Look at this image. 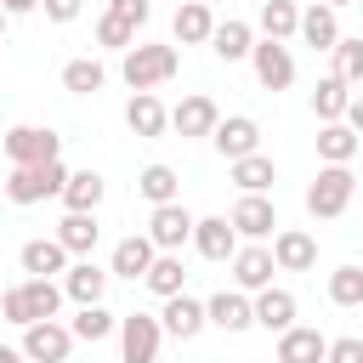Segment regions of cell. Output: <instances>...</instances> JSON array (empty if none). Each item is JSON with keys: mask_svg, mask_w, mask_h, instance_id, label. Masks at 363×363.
Listing matches in <instances>:
<instances>
[{"mask_svg": "<svg viewBox=\"0 0 363 363\" xmlns=\"http://www.w3.org/2000/svg\"><path fill=\"white\" fill-rule=\"evenodd\" d=\"M159 346H164V318H153V312L119 318V352H125V363H153Z\"/></svg>", "mask_w": 363, "mask_h": 363, "instance_id": "5b68a950", "label": "cell"}, {"mask_svg": "<svg viewBox=\"0 0 363 363\" xmlns=\"http://www.w3.org/2000/svg\"><path fill=\"white\" fill-rule=\"evenodd\" d=\"M96 45H108V51H130V45H136V23H125L119 11H102V17H96Z\"/></svg>", "mask_w": 363, "mask_h": 363, "instance_id": "74e56055", "label": "cell"}, {"mask_svg": "<svg viewBox=\"0 0 363 363\" xmlns=\"http://www.w3.org/2000/svg\"><path fill=\"white\" fill-rule=\"evenodd\" d=\"M40 6H45V17H51V23H74V17L85 11V0H40Z\"/></svg>", "mask_w": 363, "mask_h": 363, "instance_id": "b9f144b4", "label": "cell"}, {"mask_svg": "<svg viewBox=\"0 0 363 363\" xmlns=\"http://www.w3.org/2000/svg\"><path fill=\"white\" fill-rule=\"evenodd\" d=\"M352 193H357L352 164H323V170L312 176V187H306V210H312L318 221H335V216H346Z\"/></svg>", "mask_w": 363, "mask_h": 363, "instance_id": "277c9868", "label": "cell"}, {"mask_svg": "<svg viewBox=\"0 0 363 363\" xmlns=\"http://www.w3.org/2000/svg\"><path fill=\"white\" fill-rule=\"evenodd\" d=\"M210 142H216V153L233 164V159H244V153H255V147H261V125H255L250 113H227V119H216Z\"/></svg>", "mask_w": 363, "mask_h": 363, "instance_id": "9c48e42d", "label": "cell"}, {"mask_svg": "<svg viewBox=\"0 0 363 363\" xmlns=\"http://www.w3.org/2000/svg\"><path fill=\"white\" fill-rule=\"evenodd\" d=\"M108 278H113V272H102L91 255H79V261H68V272H62V295H68L74 306L102 301V295H108Z\"/></svg>", "mask_w": 363, "mask_h": 363, "instance_id": "e0dca14e", "label": "cell"}, {"mask_svg": "<svg viewBox=\"0 0 363 363\" xmlns=\"http://www.w3.org/2000/svg\"><path fill=\"white\" fill-rule=\"evenodd\" d=\"M318 357H329V340H323L318 329L289 323V329L278 335V363H318Z\"/></svg>", "mask_w": 363, "mask_h": 363, "instance_id": "4316f807", "label": "cell"}, {"mask_svg": "<svg viewBox=\"0 0 363 363\" xmlns=\"http://www.w3.org/2000/svg\"><path fill=\"white\" fill-rule=\"evenodd\" d=\"M108 85V68L96 62V57H74V62H62V91H74V96H96Z\"/></svg>", "mask_w": 363, "mask_h": 363, "instance_id": "f1b7e54d", "label": "cell"}, {"mask_svg": "<svg viewBox=\"0 0 363 363\" xmlns=\"http://www.w3.org/2000/svg\"><path fill=\"white\" fill-rule=\"evenodd\" d=\"M204 312H210V323L227 329V335H244V329L255 323V301H250V289H216V295L204 301Z\"/></svg>", "mask_w": 363, "mask_h": 363, "instance_id": "4fadbf2b", "label": "cell"}, {"mask_svg": "<svg viewBox=\"0 0 363 363\" xmlns=\"http://www.w3.org/2000/svg\"><path fill=\"white\" fill-rule=\"evenodd\" d=\"M250 68H255V79H261V91H289L295 85V57H289V45L284 40H255V51H250Z\"/></svg>", "mask_w": 363, "mask_h": 363, "instance_id": "52a82bcc", "label": "cell"}, {"mask_svg": "<svg viewBox=\"0 0 363 363\" xmlns=\"http://www.w3.org/2000/svg\"><path fill=\"white\" fill-rule=\"evenodd\" d=\"M57 238L68 244V255H91V250H96V238H102L96 210H68V216L57 221Z\"/></svg>", "mask_w": 363, "mask_h": 363, "instance_id": "83f0119b", "label": "cell"}, {"mask_svg": "<svg viewBox=\"0 0 363 363\" xmlns=\"http://www.w3.org/2000/svg\"><path fill=\"white\" fill-rule=\"evenodd\" d=\"M125 125H130V136H164V125H170V108H164L153 91H136V96L125 102Z\"/></svg>", "mask_w": 363, "mask_h": 363, "instance_id": "7402d4cb", "label": "cell"}, {"mask_svg": "<svg viewBox=\"0 0 363 363\" xmlns=\"http://www.w3.org/2000/svg\"><path fill=\"white\" fill-rule=\"evenodd\" d=\"M193 250H199L204 261H233V250H238L233 216H204V221H193Z\"/></svg>", "mask_w": 363, "mask_h": 363, "instance_id": "5bb4252c", "label": "cell"}, {"mask_svg": "<svg viewBox=\"0 0 363 363\" xmlns=\"http://www.w3.org/2000/svg\"><path fill=\"white\" fill-rule=\"evenodd\" d=\"M346 125L363 136V91H352V102H346Z\"/></svg>", "mask_w": 363, "mask_h": 363, "instance_id": "7bdbcfd3", "label": "cell"}, {"mask_svg": "<svg viewBox=\"0 0 363 363\" xmlns=\"http://www.w3.org/2000/svg\"><path fill=\"white\" fill-rule=\"evenodd\" d=\"M153 255H159V244H153L147 233H130V238H119V244H113V261H108V272L136 284V278L153 267Z\"/></svg>", "mask_w": 363, "mask_h": 363, "instance_id": "ffe728a7", "label": "cell"}, {"mask_svg": "<svg viewBox=\"0 0 363 363\" xmlns=\"http://www.w3.org/2000/svg\"><path fill=\"white\" fill-rule=\"evenodd\" d=\"M295 312H301V306H295V295H289V289H272V284H267V289H255V323H261V329L284 335V329L295 323Z\"/></svg>", "mask_w": 363, "mask_h": 363, "instance_id": "484cf974", "label": "cell"}, {"mask_svg": "<svg viewBox=\"0 0 363 363\" xmlns=\"http://www.w3.org/2000/svg\"><path fill=\"white\" fill-rule=\"evenodd\" d=\"M329 357H335V363H363V340H357V335H346V340H329Z\"/></svg>", "mask_w": 363, "mask_h": 363, "instance_id": "60d3db41", "label": "cell"}, {"mask_svg": "<svg viewBox=\"0 0 363 363\" xmlns=\"http://www.w3.org/2000/svg\"><path fill=\"white\" fill-rule=\"evenodd\" d=\"M346 102H352V79L323 74L318 91H312V113H318V119H346Z\"/></svg>", "mask_w": 363, "mask_h": 363, "instance_id": "f546056e", "label": "cell"}, {"mask_svg": "<svg viewBox=\"0 0 363 363\" xmlns=\"http://www.w3.org/2000/svg\"><path fill=\"white\" fill-rule=\"evenodd\" d=\"M182 278H187V272H182V250H159V255H153V267L142 272V284H147L159 301H164V295H176V289H182Z\"/></svg>", "mask_w": 363, "mask_h": 363, "instance_id": "d6a6232c", "label": "cell"}, {"mask_svg": "<svg viewBox=\"0 0 363 363\" xmlns=\"http://www.w3.org/2000/svg\"><path fill=\"white\" fill-rule=\"evenodd\" d=\"M329 301L335 306H363V267H335L329 272Z\"/></svg>", "mask_w": 363, "mask_h": 363, "instance_id": "f35d334b", "label": "cell"}, {"mask_svg": "<svg viewBox=\"0 0 363 363\" xmlns=\"http://www.w3.org/2000/svg\"><path fill=\"white\" fill-rule=\"evenodd\" d=\"M108 11H119L125 23H136V28H142V23L153 17V0H108Z\"/></svg>", "mask_w": 363, "mask_h": 363, "instance_id": "ab89813d", "label": "cell"}, {"mask_svg": "<svg viewBox=\"0 0 363 363\" xmlns=\"http://www.w3.org/2000/svg\"><path fill=\"white\" fill-rule=\"evenodd\" d=\"M74 329L68 323H57V318H34V323H23V357H34V363H62L68 352H74Z\"/></svg>", "mask_w": 363, "mask_h": 363, "instance_id": "8992f818", "label": "cell"}, {"mask_svg": "<svg viewBox=\"0 0 363 363\" xmlns=\"http://www.w3.org/2000/svg\"><path fill=\"white\" fill-rule=\"evenodd\" d=\"M62 312V284L57 278H40V272H28L23 284H11V289H0V318L6 323H34V318H57Z\"/></svg>", "mask_w": 363, "mask_h": 363, "instance_id": "6da1fadb", "label": "cell"}, {"mask_svg": "<svg viewBox=\"0 0 363 363\" xmlns=\"http://www.w3.org/2000/svg\"><path fill=\"white\" fill-rule=\"evenodd\" d=\"M357 153H363V136H357L346 119H323V125H318V159H323V164H352Z\"/></svg>", "mask_w": 363, "mask_h": 363, "instance_id": "d6986e66", "label": "cell"}, {"mask_svg": "<svg viewBox=\"0 0 363 363\" xmlns=\"http://www.w3.org/2000/svg\"><path fill=\"white\" fill-rule=\"evenodd\" d=\"M233 227H238V238H272V233H278L272 199H267V193H244V199L233 204Z\"/></svg>", "mask_w": 363, "mask_h": 363, "instance_id": "2e32d148", "label": "cell"}, {"mask_svg": "<svg viewBox=\"0 0 363 363\" xmlns=\"http://www.w3.org/2000/svg\"><path fill=\"white\" fill-rule=\"evenodd\" d=\"M301 40H306L312 51H335V40H340V17H335L329 0H318V6L301 11Z\"/></svg>", "mask_w": 363, "mask_h": 363, "instance_id": "cb8c5ba5", "label": "cell"}, {"mask_svg": "<svg viewBox=\"0 0 363 363\" xmlns=\"http://www.w3.org/2000/svg\"><path fill=\"white\" fill-rule=\"evenodd\" d=\"M159 318H164V335H170V340H193V335L210 323L204 301H193V295H182V289L164 295V312H159Z\"/></svg>", "mask_w": 363, "mask_h": 363, "instance_id": "ac0fdd59", "label": "cell"}, {"mask_svg": "<svg viewBox=\"0 0 363 363\" xmlns=\"http://www.w3.org/2000/svg\"><path fill=\"white\" fill-rule=\"evenodd\" d=\"M147 238H153L159 250H182V244H193V216H187V204H182V199L153 204V216H147Z\"/></svg>", "mask_w": 363, "mask_h": 363, "instance_id": "30bf717a", "label": "cell"}, {"mask_svg": "<svg viewBox=\"0 0 363 363\" xmlns=\"http://www.w3.org/2000/svg\"><path fill=\"white\" fill-rule=\"evenodd\" d=\"M233 182L244 187V193H267L272 182H278V164L255 147V153H244V159H233Z\"/></svg>", "mask_w": 363, "mask_h": 363, "instance_id": "4dcf8cb0", "label": "cell"}, {"mask_svg": "<svg viewBox=\"0 0 363 363\" xmlns=\"http://www.w3.org/2000/svg\"><path fill=\"white\" fill-rule=\"evenodd\" d=\"M102 193H108V182H102L96 170H68L62 204H68V210H96V204H102Z\"/></svg>", "mask_w": 363, "mask_h": 363, "instance_id": "836d02e7", "label": "cell"}, {"mask_svg": "<svg viewBox=\"0 0 363 363\" xmlns=\"http://www.w3.org/2000/svg\"><path fill=\"white\" fill-rule=\"evenodd\" d=\"M210 51H216L221 62H244V57L255 51V28H250L244 17H227V23H216V34H210Z\"/></svg>", "mask_w": 363, "mask_h": 363, "instance_id": "d4e9b609", "label": "cell"}, {"mask_svg": "<svg viewBox=\"0 0 363 363\" xmlns=\"http://www.w3.org/2000/svg\"><path fill=\"white\" fill-rule=\"evenodd\" d=\"M329 57H335V74H340V79L363 85V34H340Z\"/></svg>", "mask_w": 363, "mask_h": 363, "instance_id": "8d00e7d4", "label": "cell"}, {"mask_svg": "<svg viewBox=\"0 0 363 363\" xmlns=\"http://www.w3.org/2000/svg\"><path fill=\"white\" fill-rule=\"evenodd\" d=\"M176 68H182V51L176 45H130L125 62H119V74H125L130 91H153V85L176 79Z\"/></svg>", "mask_w": 363, "mask_h": 363, "instance_id": "3957f363", "label": "cell"}, {"mask_svg": "<svg viewBox=\"0 0 363 363\" xmlns=\"http://www.w3.org/2000/svg\"><path fill=\"white\" fill-rule=\"evenodd\" d=\"M0 6H6L11 17H23V11H40V0H0Z\"/></svg>", "mask_w": 363, "mask_h": 363, "instance_id": "ee69618b", "label": "cell"}, {"mask_svg": "<svg viewBox=\"0 0 363 363\" xmlns=\"http://www.w3.org/2000/svg\"><path fill=\"white\" fill-rule=\"evenodd\" d=\"M216 119H221V108H216V96H204V91H193V96H182V102L170 108L176 136H210Z\"/></svg>", "mask_w": 363, "mask_h": 363, "instance_id": "9a60e30c", "label": "cell"}, {"mask_svg": "<svg viewBox=\"0 0 363 363\" xmlns=\"http://www.w3.org/2000/svg\"><path fill=\"white\" fill-rule=\"evenodd\" d=\"M136 193H142L147 204H170V199L182 193V176H176L170 164H159V159H153V164H142V176H136Z\"/></svg>", "mask_w": 363, "mask_h": 363, "instance_id": "1f68e13d", "label": "cell"}, {"mask_svg": "<svg viewBox=\"0 0 363 363\" xmlns=\"http://www.w3.org/2000/svg\"><path fill=\"white\" fill-rule=\"evenodd\" d=\"M272 272H278V261H272V250H267L261 238H250V244H238V250H233V284H238V289H250V295H255V289H267V284H272Z\"/></svg>", "mask_w": 363, "mask_h": 363, "instance_id": "8fae6325", "label": "cell"}, {"mask_svg": "<svg viewBox=\"0 0 363 363\" xmlns=\"http://www.w3.org/2000/svg\"><path fill=\"white\" fill-rule=\"evenodd\" d=\"M272 261H278V272H312L318 267V238L301 233V227H278L272 233Z\"/></svg>", "mask_w": 363, "mask_h": 363, "instance_id": "7c38bea8", "label": "cell"}, {"mask_svg": "<svg viewBox=\"0 0 363 363\" xmlns=\"http://www.w3.org/2000/svg\"><path fill=\"white\" fill-rule=\"evenodd\" d=\"M329 6H335V11H340V6H352V0H329Z\"/></svg>", "mask_w": 363, "mask_h": 363, "instance_id": "bcb514c9", "label": "cell"}, {"mask_svg": "<svg viewBox=\"0 0 363 363\" xmlns=\"http://www.w3.org/2000/svg\"><path fill=\"white\" fill-rule=\"evenodd\" d=\"M62 187H68V164H62V153H57V159H40V164H11V176L0 182V193H6L11 204L62 199Z\"/></svg>", "mask_w": 363, "mask_h": 363, "instance_id": "7a4b0ae2", "label": "cell"}, {"mask_svg": "<svg viewBox=\"0 0 363 363\" xmlns=\"http://www.w3.org/2000/svg\"><path fill=\"white\" fill-rule=\"evenodd\" d=\"M170 34H176L182 45H204V40L216 34V11H210V0H182V6H176Z\"/></svg>", "mask_w": 363, "mask_h": 363, "instance_id": "603a6c76", "label": "cell"}, {"mask_svg": "<svg viewBox=\"0 0 363 363\" xmlns=\"http://www.w3.org/2000/svg\"><path fill=\"white\" fill-rule=\"evenodd\" d=\"M17 261H23V272H40V278H62V272H68V244H62L57 233H51V238H28Z\"/></svg>", "mask_w": 363, "mask_h": 363, "instance_id": "44dd1931", "label": "cell"}, {"mask_svg": "<svg viewBox=\"0 0 363 363\" xmlns=\"http://www.w3.org/2000/svg\"><path fill=\"white\" fill-rule=\"evenodd\" d=\"M255 23H261V34H272V40H289V34H301V11H295V0H267Z\"/></svg>", "mask_w": 363, "mask_h": 363, "instance_id": "d590c367", "label": "cell"}, {"mask_svg": "<svg viewBox=\"0 0 363 363\" xmlns=\"http://www.w3.org/2000/svg\"><path fill=\"white\" fill-rule=\"evenodd\" d=\"M68 329H74L79 340H91V346H96V340H108V335L119 329V318H113V312H108L102 301H85V306L74 312V323H68Z\"/></svg>", "mask_w": 363, "mask_h": 363, "instance_id": "e575fe53", "label": "cell"}, {"mask_svg": "<svg viewBox=\"0 0 363 363\" xmlns=\"http://www.w3.org/2000/svg\"><path fill=\"white\" fill-rule=\"evenodd\" d=\"M6 23H11V11H6V6H0V40H6Z\"/></svg>", "mask_w": 363, "mask_h": 363, "instance_id": "f6af8a7d", "label": "cell"}, {"mask_svg": "<svg viewBox=\"0 0 363 363\" xmlns=\"http://www.w3.org/2000/svg\"><path fill=\"white\" fill-rule=\"evenodd\" d=\"M62 153V136L45 130V125H11L6 130V159L11 164H40V159H57Z\"/></svg>", "mask_w": 363, "mask_h": 363, "instance_id": "ba28073f", "label": "cell"}]
</instances>
